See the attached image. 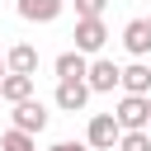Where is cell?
Instances as JSON below:
<instances>
[{
	"label": "cell",
	"instance_id": "8",
	"mask_svg": "<svg viewBox=\"0 0 151 151\" xmlns=\"http://www.w3.org/2000/svg\"><path fill=\"white\" fill-rule=\"evenodd\" d=\"M5 71H9V76H33V71H38V52H33L28 42H14V47L5 52Z\"/></svg>",
	"mask_w": 151,
	"mask_h": 151
},
{
	"label": "cell",
	"instance_id": "6",
	"mask_svg": "<svg viewBox=\"0 0 151 151\" xmlns=\"http://www.w3.org/2000/svg\"><path fill=\"white\" fill-rule=\"evenodd\" d=\"M52 71H57V85H76V80H85V71H90V61L71 47V52H61L57 61H52Z\"/></svg>",
	"mask_w": 151,
	"mask_h": 151
},
{
	"label": "cell",
	"instance_id": "5",
	"mask_svg": "<svg viewBox=\"0 0 151 151\" xmlns=\"http://www.w3.org/2000/svg\"><path fill=\"white\" fill-rule=\"evenodd\" d=\"M47 127V109L38 104V99H24V104H14V132H28V137H38Z\"/></svg>",
	"mask_w": 151,
	"mask_h": 151
},
{
	"label": "cell",
	"instance_id": "15",
	"mask_svg": "<svg viewBox=\"0 0 151 151\" xmlns=\"http://www.w3.org/2000/svg\"><path fill=\"white\" fill-rule=\"evenodd\" d=\"M104 5H109V0H76V14H80V19H99Z\"/></svg>",
	"mask_w": 151,
	"mask_h": 151
},
{
	"label": "cell",
	"instance_id": "17",
	"mask_svg": "<svg viewBox=\"0 0 151 151\" xmlns=\"http://www.w3.org/2000/svg\"><path fill=\"white\" fill-rule=\"evenodd\" d=\"M0 76H5V61H0Z\"/></svg>",
	"mask_w": 151,
	"mask_h": 151
},
{
	"label": "cell",
	"instance_id": "18",
	"mask_svg": "<svg viewBox=\"0 0 151 151\" xmlns=\"http://www.w3.org/2000/svg\"><path fill=\"white\" fill-rule=\"evenodd\" d=\"M146 24H151V19H146Z\"/></svg>",
	"mask_w": 151,
	"mask_h": 151
},
{
	"label": "cell",
	"instance_id": "3",
	"mask_svg": "<svg viewBox=\"0 0 151 151\" xmlns=\"http://www.w3.org/2000/svg\"><path fill=\"white\" fill-rule=\"evenodd\" d=\"M104 42H109V28H104V19H76V52H80V57H94V52H104Z\"/></svg>",
	"mask_w": 151,
	"mask_h": 151
},
{
	"label": "cell",
	"instance_id": "16",
	"mask_svg": "<svg viewBox=\"0 0 151 151\" xmlns=\"http://www.w3.org/2000/svg\"><path fill=\"white\" fill-rule=\"evenodd\" d=\"M47 151H90L85 142H57V146H47Z\"/></svg>",
	"mask_w": 151,
	"mask_h": 151
},
{
	"label": "cell",
	"instance_id": "1",
	"mask_svg": "<svg viewBox=\"0 0 151 151\" xmlns=\"http://www.w3.org/2000/svg\"><path fill=\"white\" fill-rule=\"evenodd\" d=\"M113 118H118L123 132H151V99H142V94H123L118 109H113Z\"/></svg>",
	"mask_w": 151,
	"mask_h": 151
},
{
	"label": "cell",
	"instance_id": "9",
	"mask_svg": "<svg viewBox=\"0 0 151 151\" xmlns=\"http://www.w3.org/2000/svg\"><path fill=\"white\" fill-rule=\"evenodd\" d=\"M61 9H66V0H19V14L28 24H52Z\"/></svg>",
	"mask_w": 151,
	"mask_h": 151
},
{
	"label": "cell",
	"instance_id": "2",
	"mask_svg": "<svg viewBox=\"0 0 151 151\" xmlns=\"http://www.w3.org/2000/svg\"><path fill=\"white\" fill-rule=\"evenodd\" d=\"M118 142H123L118 118H113V113H94L90 127H85V146H90V151H118Z\"/></svg>",
	"mask_w": 151,
	"mask_h": 151
},
{
	"label": "cell",
	"instance_id": "14",
	"mask_svg": "<svg viewBox=\"0 0 151 151\" xmlns=\"http://www.w3.org/2000/svg\"><path fill=\"white\" fill-rule=\"evenodd\" d=\"M118 151H151V132H123Z\"/></svg>",
	"mask_w": 151,
	"mask_h": 151
},
{
	"label": "cell",
	"instance_id": "13",
	"mask_svg": "<svg viewBox=\"0 0 151 151\" xmlns=\"http://www.w3.org/2000/svg\"><path fill=\"white\" fill-rule=\"evenodd\" d=\"M0 151H38V146H33L28 132H14V127H9V132L0 137Z\"/></svg>",
	"mask_w": 151,
	"mask_h": 151
},
{
	"label": "cell",
	"instance_id": "7",
	"mask_svg": "<svg viewBox=\"0 0 151 151\" xmlns=\"http://www.w3.org/2000/svg\"><path fill=\"white\" fill-rule=\"evenodd\" d=\"M118 85H123V94H142V99H151V66H142V61L123 66Z\"/></svg>",
	"mask_w": 151,
	"mask_h": 151
},
{
	"label": "cell",
	"instance_id": "10",
	"mask_svg": "<svg viewBox=\"0 0 151 151\" xmlns=\"http://www.w3.org/2000/svg\"><path fill=\"white\" fill-rule=\"evenodd\" d=\"M0 99L5 104H24V99H33V76H0Z\"/></svg>",
	"mask_w": 151,
	"mask_h": 151
},
{
	"label": "cell",
	"instance_id": "4",
	"mask_svg": "<svg viewBox=\"0 0 151 151\" xmlns=\"http://www.w3.org/2000/svg\"><path fill=\"white\" fill-rule=\"evenodd\" d=\"M118 76H123V66H113L109 57H94L90 71H85V85H90V94H109L118 85Z\"/></svg>",
	"mask_w": 151,
	"mask_h": 151
},
{
	"label": "cell",
	"instance_id": "12",
	"mask_svg": "<svg viewBox=\"0 0 151 151\" xmlns=\"http://www.w3.org/2000/svg\"><path fill=\"white\" fill-rule=\"evenodd\" d=\"M85 104H90V85H85V80H76V85H57V109L80 113Z\"/></svg>",
	"mask_w": 151,
	"mask_h": 151
},
{
	"label": "cell",
	"instance_id": "11",
	"mask_svg": "<svg viewBox=\"0 0 151 151\" xmlns=\"http://www.w3.org/2000/svg\"><path fill=\"white\" fill-rule=\"evenodd\" d=\"M123 47H127L132 57H146V52H151V24H146V19H132V24L123 28Z\"/></svg>",
	"mask_w": 151,
	"mask_h": 151
}]
</instances>
